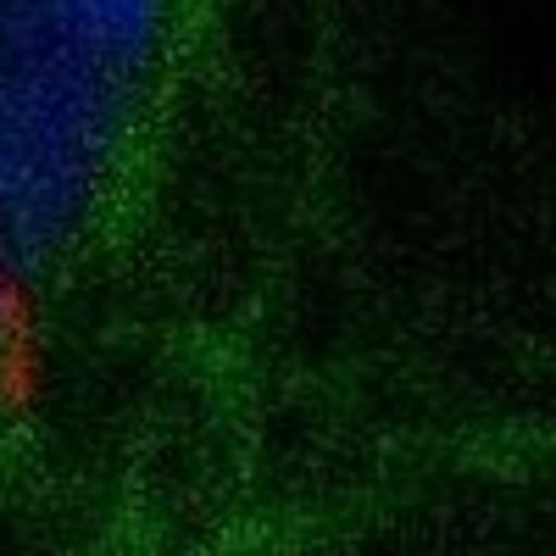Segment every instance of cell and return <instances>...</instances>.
<instances>
[{"label":"cell","instance_id":"6da1fadb","mask_svg":"<svg viewBox=\"0 0 556 556\" xmlns=\"http://www.w3.org/2000/svg\"><path fill=\"white\" fill-rule=\"evenodd\" d=\"M184 0H0V356L123 184Z\"/></svg>","mask_w":556,"mask_h":556}]
</instances>
